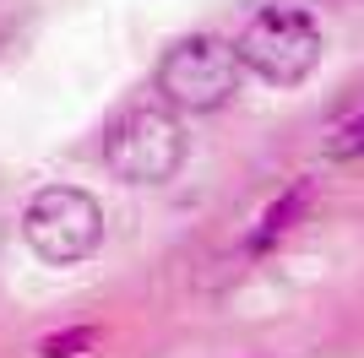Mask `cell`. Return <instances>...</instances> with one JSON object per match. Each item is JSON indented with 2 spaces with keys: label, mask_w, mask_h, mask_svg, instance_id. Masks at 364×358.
Instances as JSON below:
<instances>
[{
  "label": "cell",
  "mask_w": 364,
  "mask_h": 358,
  "mask_svg": "<svg viewBox=\"0 0 364 358\" xmlns=\"http://www.w3.org/2000/svg\"><path fill=\"white\" fill-rule=\"evenodd\" d=\"M16 234L44 266H82L104 250L109 239V212L104 201L82 185H38V190L22 201V217H16Z\"/></svg>",
  "instance_id": "cell-3"
},
{
  "label": "cell",
  "mask_w": 364,
  "mask_h": 358,
  "mask_svg": "<svg viewBox=\"0 0 364 358\" xmlns=\"http://www.w3.org/2000/svg\"><path fill=\"white\" fill-rule=\"evenodd\" d=\"M104 342L98 326H60V331H44L38 337V358H92Z\"/></svg>",
  "instance_id": "cell-6"
},
{
  "label": "cell",
  "mask_w": 364,
  "mask_h": 358,
  "mask_svg": "<svg viewBox=\"0 0 364 358\" xmlns=\"http://www.w3.org/2000/svg\"><path fill=\"white\" fill-rule=\"evenodd\" d=\"M316 195H321V185H316L310 174L289 179V185H283V190H277L272 201L261 207L256 228L245 234V250H250V255H267V250H277V244H283V239H289L294 228H299L304 217H310V207H316Z\"/></svg>",
  "instance_id": "cell-5"
},
{
  "label": "cell",
  "mask_w": 364,
  "mask_h": 358,
  "mask_svg": "<svg viewBox=\"0 0 364 358\" xmlns=\"http://www.w3.org/2000/svg\"><path fill=\"white\" fill-rule=\"evenodd\" d=\"M185 152H191L185 119L158 98L125 104L98 131V163L120 185H168L185 168Z\"/></svg>",
  "instance_id": "cell-2"
},
{
  "label": "cell",
  "mask_w": 364,
  "mask_h": 358,
  "mask_svg": "<svg viewBox=\"0 0 364 358\" xmlns=\"http://www.w3.org/2000/svg\"><path fill=\"white\" fill-rule=\"evenodd\" d=\"M240 87H245V65L234 55V38H223V33L174 38L152 71L158 104H168L174 114H218L240 98Z\"/></svg>",
  "instance_id": "cell-4"
},
{
  "label": "cell",
  "mask_w": 364,
  "mask_h": 358,
  "mask_svg": "<svg viewBox=\"0 0 364 358\" xmlns=\"http://www.w3.org/2000/svg\"><path fill=\"white\" fill-rule=\"evenodd\" d=\"M234 55H240L245 76L289 92V87H304V82L321 71L326 33H321V16L310 11V6L277 0V6H256V11L240 22Z\"/></svg>",
  "instance_id": "cell-1"
},
{
  "label": "cell",
  "mask_w": 364,
  "mask_h": 358,
  "mask_svg": "<svg viewBox=\"0 0 364 358\" xmlns=\"http://www.w3.org/2000/svg\"><path fill=\"white\" fill-rule=\"evenodd\" d=\"M337 152H348V158H364V109L348 119V125H343V131H337Z\"/></svg>",
  "instance_id": "cell-7"
}]
</instances>
